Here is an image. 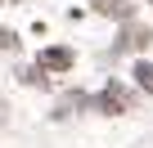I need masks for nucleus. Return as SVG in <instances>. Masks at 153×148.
Returning <instances> with one entry per match:
<instances>
[{
	"mask_svg": "<svg viewBox=\"0 0 153 148\" xmlns=\"http://www.w3.org/2000/svg\"><path fill=\"white\" fill-rule=\"evenodd\" d=\"M18 81H23V85H50V72H45L41 63H32V67L18 72Z\"/></svg>",
	"mask_w": 153,
	"mask_h": 148,
	"instance_id": "39448f33",
	"label": "nucleus"
},
{
	"mask_svg": "<svg viewBox=\"0 0 153 148\" xmlns=\"http://www.w3.org/2000/svg\"><path fill=\"white\" fill-rule=\"evenodd\" d=\"M131 77H135V85H140L144 94H153V63H149V58H144V63H135Z\"/></svg>",
	"mask_w": 153,
	"mask_h": 148,
	"instance_id": "423d86ee",
	"label": "nucleus"
},
{
	"mask_svg": "<svg viewBox=\"0 0 153 148\" xmlns=\"http://www.w3.org/2000/svg\"><path fill=\"white\" fill-rule=\"evenodd\" d=\"M95 108H99V112H108V117H122V112H131V90H126V85H117V81H108V85L99 90Z\"/></svg>",
	"mask_w": 153,
	"mask_h": 148,
	"instance_id": "f257e3e1",
	"label": "nucleus"
},
{
	"mask_svg": "<svg viewBox=\"0 0 153 148\" xmlns=\"http://www.w3.org/2000/svg\"><path fill=\"white\" fill-rule=\"evenodd\" d=\"M45 72H72V63H76V54L68 49V45H50V49H41V58H36Z\"/></svg>",
	"mask_w": 153,
	"mask_h": 148,
	"instance_id": "f03ea898",
	"label": "nucleus"
},
{
	"mask_svg": "<svg viewBox=\"0 0 153 148\" xmlns=\"http://www.w3.org/2000/svg\"><path fill=\"white\" fill-rule=\"evenodd\" d=\"M149 5H153V0H149Z\"/></svg>",
	"mask_w": 153,
	"mask_h": 148,
	"instance_id": "1a4fd4ad",
	"label": "nucleus"
},
{
	"mask_svg": "<svg viewBox=\"0 0 153 148\" xmlns=\"http://www.w3.org/2000/svg\"><path fill=\"white\" fill-rule=\"evenodd\" d=\"M14 45H18V36H14L9 27H0V49H14Z\"/></svg>",
	"mask_w": 153,
	"mask_h": 148,
	"instance_id": "6e6552de",
	"label": "nucleus"
},
{
	"mask_svg": "<svg viewBox=\"0 0 153 148\" xmlns=\"http://www.w3.org/2000/svg\"><path fill=\"white\" fill-rule=\"evenodd\" d=\"M90 9L104 14V18H117V23H131L135 18V5H131V0H90Z\"/></svg>",
	"mask_w": 153,
	"mask_h": 148,
	"instance_id": "7ed1b4c3",
	"label": "nucleus"
},
{
	"mask_svg": "<svg viewBox=\"0 0 153 148\" xmlns=\"http://www.w3.org/2000/svg\"><path fill=\"white\" fill-rule=\"evenodd\" d=\"M76 108H86V94H63L59 108H54V117H72Z\"/></svg>",
	"mask_w": 153,
	"mask_h": 148,
	"instance_id": "0eeeda50",
	"label": "nucleus"
},
{
	"mask_svg": "<svg viewBox=\"0 0 153 148\" xmlns=\"http://www.w3.org/2000/svg\"><path fill=\"white\" fill-rule=\"evenodd\" d=\"M117 45H122V49H149V45H153V32L140 27V23H126V32H122Z\"/></svg>",
	"mask_w": 153,
	"mask_h": 148,
	"instance_id": "20e7f679",
	"label": "nucleus"
}]
</instances>
